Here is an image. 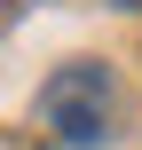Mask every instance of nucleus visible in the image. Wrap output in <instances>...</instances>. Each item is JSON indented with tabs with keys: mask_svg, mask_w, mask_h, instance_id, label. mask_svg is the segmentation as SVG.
I'll return each instance as SVG.
<instances>
[{
	"mask_svg": "<svg viewBox=\"0 0 142 150\" xmlns=\"http://www.w3.org/2000/svg\"><path fill=\"white\" fill-rule=\"evenodd\" d=\"M40 127L63 150L103 142V134H111V71H103V63H63V71H47V87H40Z\"/></svg>",
	"mask_w": 142,
	"mask_h": 150,
	"instance_id": "obj_1",
	"label": "nucleus"
},
{
	"mask_svg": "<svg viewBox=\"0 0 142 150\" xmlns=\"http://www.w3.org/2000/svg\"><path fill=\"white\" fill-rule=\"evenodd\" d=\"M134 8H142V0H134Z\"/></svg>",
	"mask_w": 142,
	"mask_h": 150,
	"instance_id": "obj_2",
	"label": "nucleus"
}]
</instances>
